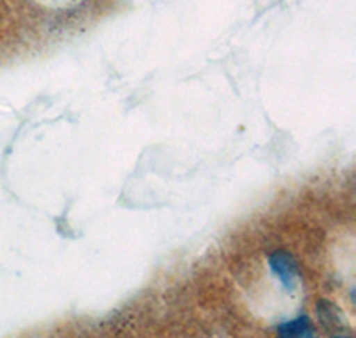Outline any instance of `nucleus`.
Returning a JSON list of instances; mask_svg holds the SVG:
<instances>
[{
	"instance_id": "f257e3e1",
	"label": "nucleus",
	"mask_w": 356,
	"mask_h": 338,
	"mask_svg": "<svg viewBox=\"0 0 356 338\" xmlns=\"http://www.w3.org/2000/svg\"><path fill=\"white\" fill-rule=\"evenodd\" d=\"M269 267L273 273L282 280L285 289L292 290L298 280V266H296L294 258L287 253H275L269 257Z\"/></svg>"
},
{
	"instance_id": "f03ea898",
	"label": "nucleus",
	"mask_w": 356,
	"mask_h": 338,
	"mask_svg": "<svg viewBox=\"0 0 356 338\" xmlns=\"http://www.w3.org/2000/svg\"><path fill=\"white\" fill-rule=\"evenodd\" d=\"M319 321L326 330H339L342 326V315L335 306L330 303H321L319 305Z\"/></svg>"
},
{
	"instance_id": "7ed1b4c3",
	"label": "nucleus",
	"mask_w": 356,
	"mask_h": 338,
	"mask_svg": "<svg viewBox=\"0 0 356 338\" xmlns=\"http://www.w3.org/2000/svg\"><path fill=\"white\" fill-rule=\"evenodd\" d=\"M278 333L282 335V337H310V322H308L307 317L296 319V321L287 322L284 326H280Z\"/></svg>"
}]
</instances>
